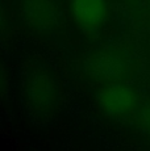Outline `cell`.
I'll list each match as a JSON object with an SVG mask.
<instances>
[{
	"label": "cell",
	"instance_id": "8",
	"mask_svg": "<svg viewBox=\"0 0 150 151\" xmlns=\"http://www.w3.org/2000/svg\"><path fill=\"white\" fill-rule=\"evenodd\" d=\"M4 24H5V16H4V9H3V5L0 3V30L4 28Z\"/></svg>",
	"mask_w": 150,
	"mask_h": 151
},
{
	"label": "cell",
	"instance_id": "1",
	"mask_svg": "<svg viewBox=\"0 0 150 151\" xmlns=\"http://www.w3.org/2000/svg\"><path fill=\"white\" fill-rule=\"evenodd\" d=\"M27 103L36 118H48L58 104V84L46 70H36L27 80Z\"/></svg>",
	"mask_w": 150,
	"mask_h": 151
},
{
	"label": "cell",
	"instance_id": "7",
	"mask_svg": "<svg viewBox=\"0 0 150 151\" xmlns=\"http://www.w3.org/2000/svg\"><path fill=\"white\" fill-rule=\"evenodd\" d=\"M140 122L146 130L150 132V106H146L140 114Z\"/></svg>",
	"mask_w": 150,
	"mask_h": 151
},
{
	"label": "cell",
	"instance_id": "3",
	"mask_svg": "<svg viewBox=\"0 0 150 151\" xmlns=\"http://www.w3.org/2000/svg\"><path fill=\"white\" fill-rule=\"evenodd\" d=\"M99 108L111 118H124L137 106V95L126 84L117 82L107 84L96 95Z\"/></svg>",
	"mask_w": 150,
	"mask_h": 151
},
{
	"label": "cell",
	"instance_id": "6",
	"mask_svg": "<svg viewBox=\"0 0 150 151\" xmlns=\"http://www.w3.org/2000/svg\"><path fill=\"white\" fill-rule=\"evenodd\" d=\"M8 74H7V70L4 68V66L1 65V62H0V96H3V95L7 92L8 89Z\"/></svg>",
	"mask_w": 150,
	"mask_h": 151
},
{
	"label": "cell",
	"instance_id": "2",
	"mask_svg": "<svg viewBox=\"0 0 150 151\" xmlns=\"http://www.w3.org/2000/svg\"><path fill=\"white\" fill-rule=\"evenodd\" d=\"M86 71L92 80L104 84L117 83L129 72V59L123 50L105 47L95 51L86 62Z\"/></svg>",
	"mask_w": 150,
	"mask_h": 151
},
{
	"label": "cell",
	"instance_id": "5",
	"mask_svg": "<svg viewBox=\"0 0 150 151\" xmlns=\"http://www.w3.org/2000/svg\"><path fill=\"white\" fill-rule=\"evenodd\" d=\"M71 12L80 28L91 32L104 24L108 7L105 0H71Z\"/></svg>",
	"mask_w": 150,
	"mask_h": 151
},
{
	"label": "cell",
	"instance_id": "4",
	"mask_svg": "<svg viewBox=\"0 0 150 151\" xmlns=\"http://www.w3.org/2000/svg\"><path fill=\"white\" fill-rule=\"evenodd\" d=\"M20 11L25 24L38 33L53 32L59 24L57 0H21Z\"/></svg>",
	"mask_w": 150,
	"mask_h": 151
}]
</instances>
